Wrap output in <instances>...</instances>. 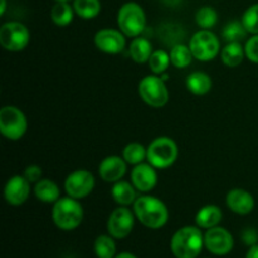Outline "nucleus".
I'll return each mask as SVG.
<instances>
[{"label":"nucleus","mask_w":258,"mask_h":258,"mask_svg":"<svg viewBox=\"0 0 258 258\" xmlns=\"http://www.w3.org/2000/svg\"><path fill=\"white\" fill-rule=\"evenodd\" d=\"M204 246L216 256H227L234 247L233 236L222 227H213L207 229L204 234Z\"/></svg>","instance_id":"nucleus-11"},{"label":"nucleus","mask_w":258,"mask_h":258,"mask_svg":"<svg viewBox=\"0 0 258 258\" xmlns=\"http://www.w3.org/2000/svg\"><path fill=\"white\" fill-rule=\"evenodd\" d=\"M178 158V146L170 138L161 136L156 138L148 148L149 164L156 169H166L173 165Z\"/></svg>","instance_id":"nucleus-5"},{"label":"nucleus","mask_w":258,"mask_h":258,"mask_svg":"<svg viewBox=\"0 0 258 258\" xmlns=\"http://www.w3.org/2000/svg\"><path fill=\"white\" fill-rule=\"evenodd\" d=\"M242 238H243V241L246 242V244H248L249 247H252V246H254V244H257L258 234L254 229L248 228L243 232V234H242Z\"/></svg>","instance_id":"nucleus-35"},{"label":"nucleus","mask_w":258,"mask_h":258,"mask_svg":"<svg viewBox=\"0 0 258 258\" xmlns=\"http://www.w3.org/2000/svg\"><path fill=\"white\" fill-rule=\"evenodd\" d=\"M95 188V178L85 169H78L67 176L64 189L70 197L75 199H82L87 197Z\"/></svg>","instance_id":"nucleus-12"},{"label":"nucleus","mask_w":258,"mask_h":258,"mask_svg":"<svg viewBox=\"0 0 258 258\" xmlns=\"http://www.w3.org/2000/svg\"><path fill=\"white\" fill-rule=\"evenodd\" d=\"M204 246V234L199 227L186 226L178 229L170 241L171 253L175 258H197Z\"/></svg>","instance_id":"nucleus-2"},{"label":"nucleus","mask_w":258,"mask_h":258,"mask_svg":"<svg viewBox=\"0 0 258 258\" xmlns=\"http://www.w3.org/2000/svg\"><path fill=\"white\" fill-rule=\"evenodd\" d=\"M115 258H138L135 254L130 253V252H121V253L116 254Z\"/></svg>","instance_id":"nucleus-37"},{"label":"nucleus","mask_w":258,"mask_h":258,"mask_svg":"<svg viewBox=\"0 0 258 258\" xmlns=\"http://www.w3.org/2000/svg\"><path fill=\"white\" fill-rule=\"evenodd\" d=\"M134 213L143 226L150 229H159L166 224L169 212L165 204L155 197H140L134 203Z\"/></svg>","instance_id":"nucleus-1"},{"label":"nucleus","mask_w":258,"mask_h":258,"mask_svg":"<svg viewBox=\"0 0 258 258\" xmlns=\"http://www.w3.org/2000/svg\"><path fill=\"white\" fill-rule=\"evenodd\" d=\"M24 176L29 183H38L42 176V169L38 165H29L24 170Z\"/></svg>","instance_id":"nucleus-34"},{"label":"nucleus","mask_w":258,"mask_h":258,"mask_svg":"<svg viewBox=\"0 0 258 258\" xmlns=\"http://www.w3.org/2000/svg\"><path fill=\"white\" fill-rule=\"evenodd\" d=\"M244 52H246V57L251 62L258 63V34H254L247 40L244 45Z\"/></svg>","instance_id":"nucleus-33"},{"label":"nucleus","mask_w":258,"mask_h":258,"mask_svg":"<svg viewBox=\"0 0 258 258\" xmlns=\"http://www.w3.org/2000/svg\"><path fill=\"white\" fill-rule=\"evenodd\" d=\"M217 20H218V14L212 7L199 8L196 14V22L202 29H209L214 27Z\"/></svg>","instance_id":"nucleus-31"},{"label":"nucleus","mask_w":258,"mask_h":258,"mask_svg":"<svg viewBox=\"0 0 258 258\" xmlns=\"http://www.w3.org/2000/svg\"><path fill=\"white\" fill-rule=\"evenodd\" d=\"M28 127L27 118L19 108L5 106L0 110V133L9 140H19Z\"/></svg>","instance_id":"nucleus-8"},{"label":"nucleus","mask_w":258,"mask_h":258,"mask_svg":"<svg viewBox=\"0 0 258 258\" xmlns=\"http://www.w3.org/2000/svg\"><path fill=\"white\" fill-rule=\"evenodd\" d=\"M146 155H148V149H145L139 143H131L126 145L122 153L126 163L133 164V165H138V164L143 163Z\"/></svg>","instance_id":"nucleus-29"},{"label":"nucleus","mask_w":258,"mask_h":258,"mask_svg":"<svg viewBox=\"0 0 258 258\" xmlns=\"http://www.w3.org/2000/svg\"><path fill=\"white\" fill-rule=\"evenodd\" d=\"M95 253L97 258H115L116 243L110 234H101L95 241Z\"/></svg>","instance_id":"nucleus-26"},{"label":"nucleus","mask_w":258,"mask_h":258,"mask_svg":"<svg viewBox=\"0 0 258 258\" xmlns=\"http://www.w3.org/2000/svg\"><path fill=\"white\" fill-rule=\"evenodd\" d=\"M100 176L107 183H116L120 181L121 178L126 173V161L120 156L111 155L103 159L98 168Z\"/></svg>","instance_id":"nucleus-16"},{"label":"nucleus","mask_w":258,"mask_h":258,"mask_svg":"<svg viewBox=\"0 0 258 258\" xmlns=\"http://www.w3.org/2000/svg\"><path fill=\"white\" fill-rule=\"evenodd\" d=\"M189 48L196 59L208 62L218 55L221 44L214 33L208 29H202L191 37Z\"/></svg>","instance_id":"nucleus-7"},{"label":"nucleus","mask_w":258,"mask_h":258,"mask_svg":"<svg viewBox=\"0 0 258 258\" xmlns=\"http://www.w3.org/2000/svg\"><path fill=\"white\" fill-rule=\"evenodd\" d=\"M30 34L28 28L19 22L5 23L0 28V44L10 52H19L28 45Z\"/></svg>","instance_id":"nucleus-9"},{"label":"nucleus","mask_w":258,"mask_h":258,"mask_svg":"<svg viewBox=\"0 0 258 258\" xmlns=\"http://www.w3.org/2000/svg\"><path fill=\"white\" fill-rule=\"evenodd\" d=\"M95 44L101 52L108 54H117L126 45L125 34L121 30L101 29L95 35Z\"/></svg>","instance_id":"nucleus-13"},{"label":"nucleus","mask_w":258,"mask_h":258,"mask_svg":"<svg viewBox=\"0 0 258 258\" xmlns=\"http://www.w3.org/2000/svg\"><path fill=\"white\" fill-rule=\"evenodd\" d=\"M170 62L174 67L176 68H185L191 63V54L190 48L184 44H175L170 50Z\"/></svg>","instance_id":"nucleus-27"},{"label":"nucleus","mask_w":258,"mask_h":258,"mask_svg":"<svg viewBox=\"0 0 258 258\" xmlns=\"http://www.w3.org/2000/svg\"><path fill=\"white\" fill-rule=\"evenodd\" d=\"M242 23H243L247 32L253 35L258 34V3L251 5L244 12L243 17H242Z\"/></svg>","instance_id":"nucleus-32"},{"label":"nucleus","mask_w":258,"mask_h":258,"mask_svg":"<svg viewBox=\"0 0 258 258\" xmlns=\"http://www.w3.org/2000/svg\"><path fill=\"white\" fill-rule=\"evenodd\" d=\"M30 193L29 181L24 176L15 175L8 180L4 188L5 201L10 206H20L28 199Z\"/></svg>","instance_id":"nucleus-14"},{"label":"nucleus","mask_w":258,"mask_h":258,"mask_svg":"<svg viewBox=\"0 0 258 258\" xmlns=\"http://www.w3.org/2000/svg\"><path fill=\"white\" fill-rule=\"evenodd\" d=\"M131 181L138 190L146 193L155 188L158 175L151 164L141 163L135 165L131 171Z\"/></svg>","instance_id":"nucleus-15"},{"label":"nucleus","mask_w":258,"mask_h":258,"mask_svg":"<svg viewBox=\"0 0 258 258\" xmlns=\"http://www.w3.org/2000/svg\"><path fill=\"white\" fill-rule=\"evenodd\" d=\"M135 186L133 184L127 183V181H116L115 185H113L111 194H112V198L115 199L116 203H118L120 206L126 207L130 206V204L135 203L136 198V191Z\"/></svg>","instance_id":"nucleus-20"},{"label":"nucleus","mask_w":258,"mask_h":258,"mask_svg":"<svg viewBox=\"0 0 258 258\" xmlns=\"http://www.w3.org/2000/svg\"><path fill=\"white\" fill-rule=\"evenodd\" d=\"M0 4H2V7H0V15H4L5 9H7V0H0Z\"/></svg>","instance_id":"nucleus-38"},{"label":"nucleus","mask_w":258,"mask_h":258,"mask_svg":"<svg viewBox=\"0 0 258 258\" xmlns=\"http://www.w3.org/2000/svg\"><path fill=\"white\" fill-rule=\"evenodd\" d=\"M117 25L126 37H139L145 29V12L138 3H126L118 10Z\"/></svg>","instance_id":"nucleus-4"},{"label":"nucleus","mask_w":258,"mask_h":258,"mask_svg":"<svg viewBox=\"0 0 258 258\" xmlns=\"http://www.w3.org/2000/svg\"><path fill=\"white\" fill-rule=\"evenodd\" d=\"M222 217L223 214H222L221 208L213 206V204H209V206L199 209L196 216V223L199 228L209 229L218 226L219 222L222 221Z\"/></svg>","instance_id":"nucleus-18"},{"label":"nucleus","mask_w":258,"mask_h":258,"mask_svg":"<svg viewBox=\"0 0 258 258\" xmlns=\"http://www.w3.org/2000/svg\"><path fill=\"white\" fill-rule=\"evenodd\" d=\"M170 54L163 49H159L153 52L150 59H149V66L150 70L153 71L155 75H163L166 71V68L170 64Z\"/></svg>","instance_id":"nucleus-30"},{"label":"nucleus","mask_w":258,"mask_h":258,"mask_svg":"<svg viewBox=\"0 0 258 258\" xmlns=\"http://www.w3.org/2000/svg\"><path fill=\"white\" fill-rule=\"evenodd\" d=\"M222 60L227 67H238L244 59V47L238 42L228 43L226 47L222 49Z\"/></svg>","instance_id":"nucleus-22"},{"label":"nucleus","mask_w":258,"mask_h":258,"mask_svg":"<svg viewBox=\"0 0 258 258\" xmlns=\"http://www.w3.org/2000/svg\"><path fill=\"white\" fill-rule=\"evenodd\" d=\"M135 224V213L126 207L116 208L107 221V232L116 239H123L133 232Z\"/></svg>","instance_id":"nucleus-10"},{"label":"nucleus","mask_w":258,"mask_h":258,"mask_svg":"<svg viewBox=\"0 0 258 258\" xmlns=\"http://www.w3.org/2000/svg\"><path fill=\"white\" fill-rule=\"evenodd\" d=\"M246 258H258V244L249 247L248 252H247Z\"/></svg>","instance_id":"nucleus-36"},{"label":"nucleus","mask_w":258,"mask_h":258,"mask_svg":"<svg viewBox=\"0 0 258 258\" xmlns=\"http://www.w3.org/2000/svg\"><path fill=\"white\" fill-rule=\"evenodd\" d=\"M75 9L68 4V2H57L50 10V18L58 27H67L73 20Z\"/></svg>","instance_id":"nucleus-24"},{"label":"nucleus","mask_w":258,"mask_h":258,"mask_svg":"<svg viewBox=\"0 0 258 258\" xmlns=\"http://www.w3.org/2000/svg\"><path fill=\"white\" fill-rule=\"evenodd\" d=\"M227 206L232 212L241 216L249 214L254 208V198L244 189H232L227 194Z\"/></svg>","instance_id":"nucleus-17"},{"label":"nucleus","mask_w":258,"mask_h":258,"mask_svg":"<svg viewBox=\"0 0 258 258\" xmlns=\"http://www.w3.org/2000/svg\"><path fill=\"white\" fill-rule=\"evenodd\" d=\"M128 50H130L131 58L136 63H145L149 62L151 54H153V45L146 38L136 37L131 42Z\"/></svg>","instance_id":"nucleus-23"},{"label":"nucleus","mask_w":258,"mask_h":258,"mask_svg":"<svg viewBox=\"0 0 258 258\" xmlns=\"http://www.w3.org/2000/svg\"><path fill=\"white\" fill-rule=\"evenodd\" d=\"M223 38L227 40L228 43L232 42H243L244 39L247 38V29L244 28L243 23L238 22V20H233V22H229L228 24L224 27L223 29Z\"/></svg>","instance_id":"nucleus-28"},{"label":"nucleus","mask_w":258,"mask_h":258,"mask_svg":"<svg viewBox=\"0 0 258 258\" xmlns=\"http://www.w3.org/2000/svg\"><path fill=\"white\" fill-rule=\"evenodd\" d=\"M52 218L62 231H73L82 223L83 208L72 197L59 198L53 206Z\"/></svg>","instance_id":"nucleus-3"},{"label":"nucleus","mask_w":258,"mask_h":258,"mask_svg":"<svg viewBox=\"0 0 258 258\" xmlns=\"http://www.w3.org/2000/svg\"><path fill=\"white\" fill-rule=\"evenodd\" d=\"M186 88L194 95H206L212 88V80L207 73L193 72L186 78Z\"/></svg>","instance_id":"nucleus-21"},{"label":"nucleus","mask_w":258,"mask_h":258,"mask_svg":"<svg viewBox=\"0 0 258 258\" xmlns=\"http://www.w3.org/2000/svg\"><path fill=\"white\" fill-rule=\"evenodd\" d=\"M72 7L76 14L83 19H93L101 12L100 0H75Z\"/></svg>","instance_id":"nucleus-25"},{"label":"nucleus","mask_w":258,"mask_h":258,"mask_svg":"<svg viewBox=\"0 0 258 258\" xmlns=\"http://www.w3.org/2000/svg\"><path fill=\"white\" fill-rule=\"evenodd\" d=\"M55 2H71V0H55Z\"/></svg>","instance_id":"nucleus-40"},{"label":"nucleus","mask_w":258,"mask_h":258,"mask_svg":"<svg viewBox=\"0 0 258 258\" xmlns=\"http://www.w3.org/2000/svg\"><path fill=\"white\" fill-rule=\"evenodd\" d=\"M164 2H165L168 5H176L180 3V0H164Z\"/></svg>","instance_id":"nucleus-39"},{"label":"nucleus","mask_w":258,"mask_h":258,"mask_svg":"<svg viewBox=\"0 0 258 258\" xmlns=\"http://www.w3.org/2000/svg\"><path fill=\"white\" fill-rule=\"evenodd\" d=\"M37 199L44 203H55L59 199L60 190L57 184L50 179H40L34 186Z\"/></svg>","instance_id":"nucleus-19"},{"label":"nucleus","mask_w":258,"mask_h":258,"mask_svg":"<svg viewBox=\"0 0 258 258\" xmlns=\"http://www.w3.org/2000/svg\"><path fill=\"white\" fill-rule=\"evenodd\" d=\"M139 95L145 103L155 108L165 106L169 101V91L163 78L146 76L139 83Z\"/></svg>","instance_id":"nucleus-6"}]
</instances>
